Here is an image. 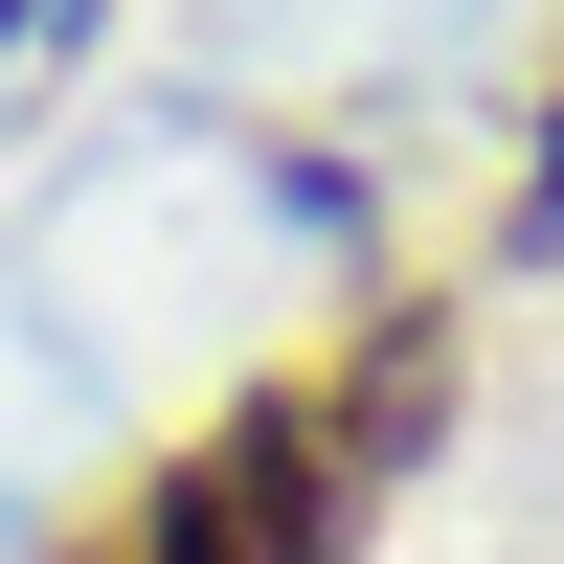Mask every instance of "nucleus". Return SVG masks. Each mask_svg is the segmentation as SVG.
<instances>
[{
  "label": "nucleus",
  "instance_id": "obj_1",
  "mask_svg": "<svg viewBox=\"0 0 564 564\" xmlns=\"http://www.w3.org/2000/svg\"><path fill=\"white\" fill-rule=\"evenodd\" d=\"M339 520H361V475H339V430H316V384H249L204 452H159L68 564H339Z\"/></svg>",
  "mask_w": 564,
  "mask_h": 564
},
{
  "label": "nucleus",
  "instance_id": "obj_2",
  "mask_svg": "<svg viewBox=\"0 0 564 564\" xmlns=\"http://www.w3.org/2000/svg\"><path fill=\"white\" fill-rule=\"evenodd\" d=\"M520 226H564V135H542V181H520Z\"/></svg>",
  "mask_w": 564,
  "mask_h": 564
}]
</instances>
